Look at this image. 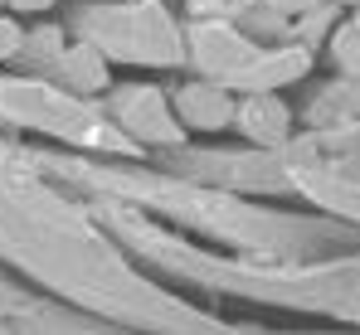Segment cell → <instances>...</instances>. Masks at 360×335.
Listing matches in <instances>:
<instances>
[{"mask_svg": "<svg viewBox=\"0 0 360 335\" xmlns=\"http://www.w3.org/2000/svg\"><path fill=\"white\" fill-rule=\"evenodd\" d=\"M268 5H273L278 15H288V20H292V15H307V10H311V5H321V0H268Z\"/></svg>", "mask_w": 360, "mask_h": 335, "instance_id": "9c48e42d", "label": "cell"}, {"mask_svg": "<svg viewBox=\"0 0 360 335\" xmlns=\"http://www.w3.org/2000/svg\"><path fill=\"white\" fill-rule=\"evenodd\" d=\"M15 44H20V34H15V29H10V25H5V20H0V54H10V49H15Z\"/></svg>", "mask_w": 360, "mask_h": 335, "instance_id": "30bf717a", "label": "cell"}, {"mask_svg": "<svg viewBox=\"0 0 360 335\" xmlns=\"http://www.w3.org/2000/svg\"><path fill=\"white\" fill-rule=\"evenodd\" d=\"M15 10H44V5H54V0H10Z\"/></svg>", "mask_w": 360, "mask_h": 335, "instance_id": "8fae6325", "label": "cell"}, {"mask_svg": "<svg viewBox=\"0 0 360 335\" xmlns=\"http://www.w3.org/2000/svg\"><path fill=\"white\" fill-rule=\"evenodd\" d=\"M351 25H356V29H360V5H356V20H351Z\"/></svg>", "mask_w": 360, "mask_h": 335, "instance_id": "7c38bea8", "label": "cell"}, {"mask_svg": "<svg viewBox=\"0 0 360 335\" xmlns=\"http://www.w3.org/2000/svg\"><path fill=\"white\" fill-rule=\"evenodd\" d=\"M307 68H311V49H307V44H283V49L253 54L239 73L229 78V83L243 88V93H278V88L297 83Z\"/></svg>", "mask_w": 360, "mask_h": 335, "instance_id": "6da1fadb", "label": "cell"}, {"mask_svg": "<svg viewBox=\"0 0 360 335\" xmlns=\"http://www.w3.org/2000/svg\"><path fill=\"white\" fill-rule=\"evenodd\" d=\"M331 54H336V63H341V73L360 83V29L356 25H341V29L331 34Z\"/></svg>", "mask_w": 360, "mask_h": 335, "instance_id": "52a82bcc", "label": "cell"}, {"mask_svg": "<svg viewBox=\"0 0 360 335\" xmlns=\"http://www.w3.org/2000/svg\"><path fill=\"white\" fill-rule=\"evenodd\" d=\"M234 121L253 146H283L292 131V112H288V103H278V93H243Z\"/></svg>", "mask_w": 360, "mask_h": 335, "instance_id": "7a4b0ae2", "label": "cell"}, {"mask_svg": "<svg viewBox=\"0 0 360 335\" xmlns=\"http://www.w3.org/2000/svg\"><path fill=\"white\" fill-rule=\"evenodd\" d=\"M127 121H131L141 136H156V141H180V131L166 121L161 98H151V93H136V98L127 103Z\"/></svg>", "mask_w": 360, "mask_h": 335, "instance_id": "8992f818", "label": "cell"}, {"mask_svg": "<svg viewBox=\"0 0 360 335\" xmlns=\"http://www.w3.org/2000/svg\"><path fill=\"white\" fill-rule=\"evenodd\" d=\"M176 107H180V117H185L190 126H205V131H214V126L234 121V103H229V93H224L219 83H200V88H185Z\"/></svg>", "mask_w": 360, "mask_h": 335, "instance_id": "277c9868", "label": "cell"}, {"mask_svg": "<svg viewBox=\"0 0 360 335\" xmlns=\"http://www.w3.org/2000/svg\"><path fill=\"white\" fill-rule=\"evenodd\" d=\"M311 121H331V126H351L360 121V83L356 78H341L336 88H326L311 107Z\"/></svg>", "mask_w": 360, "mask_h": 335, "instance_id": "5b68a950", "label": "cell"}, {"mask_svg": "<svg viewBox=\"0 0 360 335\" xmlns=\"http://www.w3.org/2000/svg\"><path fill=\"white\" fill-rule=\"evenodd\" d=\"M341 5H360V0H341Z\"/></svg>", "mask_w": 360, "mask_h": 335, "instance_id": "4fadbf2b", "label": "cell"}, {"mask_svg": "<svg viewBox=\"0 0 360 335\" xmlns=\"http://www.w3.org/2000/svg\"><path fill=\"white\" fill-rule=\"evenodd\" d=\"M253 54H258V49L243 39L239 29H229V25H219V20H210V25L195 29V58H200L210 73H219V83H229Z\"/></svg>", "mask_w": 360, "mask_h": 335, "instance_id": "3957f363", "label": "cell"}, {"mask_svg": "<svg viewBox=\"0 0 360 335\" xmlns=\"http://www.w3.org/2000/svg\"><path fill=\"white\" fill-rule=\"evenodd\" d=\"M68 73L83 88H103V58H98V49H73L68 54Z\"/></svg>", "mask_w": 360, "mask_h": 335, "instance_id": "ba28073f", "label": "cell"}]
</instances>
